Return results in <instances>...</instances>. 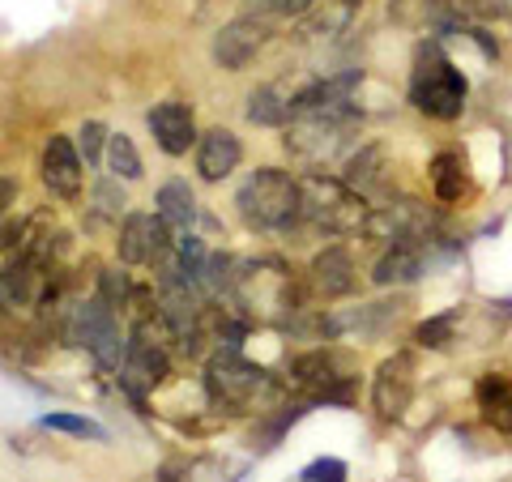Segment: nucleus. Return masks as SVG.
Masks as SVG:
<instances>
[{
  "label": "nucleus",
  "mask_w": 512,
  "mask_h": 482,
  "mask_svg": "<svg viewBox=\"0 0 512 482\" xmlns=\"http://www.w3.org/2000/svg\"><path fill=\"white\" fill-rule=\"evenodd\" d=\"M235 205L248 227L282 231V227H291V222H299V214H303V188L295 175H286L278 167H261L239 184Z\"/></svg>",
  "instance_id": "nucleus-1"
},
{
  "label": "nucleus",
  "mask_w": 512,
  "mask_h": 482,
  "mask_svg": "<svg viewBox=\"0 0 512 482\" xmlns=\"http://www.w3.org/2000/svg\"><path fill=\"white\" fill-rule=\"evenodd\" d=\"M466 94V73L440 52V43H423L410 73V103L431 120H457L466 111Z\"/></svg>",
  "instance_id": "nucleus-2"
},
{
  "label": "nucleus",
  "mask_w": 512,
  "mask_h": 482,
  "mask_svg": "<svg viewBox=\"0 0 512 482\" xmlns=\"http://www.w3.org/2000/svg\"><path fill=\"white\" fill-rule=\"evenodd\" d=\"M303 188V214L312 227H320L325 235H350V231H363L367 222V201L363 192H355L346 180H325V175H308L299 180Z\"/></svg>",
  "instance_id": "nucleus-3"
},
{
  "label": "nucleus",
  "mask_w": 512,
  "mask_h": 482,
  "mask_svg": "<svg viewBox=\"0 0 512 482\" xmlns=\"http://www.w3.org/2000/svg\"><path fill=\"white\" fill-rule=\"evenodd\" d=\"M355 133H359V116L350 111V103L329 111H308V116H295L286 150L303 158V163H329Z\"/></svg>",
  "instance_id": "nucleus-4"
},
{
  "label": "nucleus",
  "mask_w": 512,
  "mask_h": 482,
  "mask_svg": "<svg viewBox=\"0 0 512 482\" xmlns=\"http://www.w3.org/2000/svg\"><path fill=\"white\" fill-rule=\"evenodd\" d=\"M205 389H210V397L227 410H261V401L274 393V380H269L265 367L239 359L235 350H222V355L210 359Z\"/></svg>",
  "instance_id": "nucleus-5"
},
{
  "label": "nucleus",
  "mask_w": 512,
  "mask_h": 482,
  "mask_svg": "<svg viewBox=\"0 0 512 482\" xmlns=\"http://www.w3.org/2000/svg\"><path fill=\"white\" fill-rule=\"evenodd\" d=\"M291 380L303 384V389H312L316 397H325V401H346L350 397V363L329 346L299 355L291 363Z\"/></svg>",
  "instance_id": "nucleus-6"
},
{
  "label": "nucleus",
  "mask_w": 512,
  "mask_h": 482,
  "mask_svg": "<svg viewBox=\"0 0 512 482\" xmlns=\"http://www.w3.org/2000/svg\"><path fill=\"white\" fill-rule=\"evenodd\" d=\"M363 235L384 239V244H402V239H423L431 235V214L419 201H389L376 205L363 222Z\"/></svg>",
  "instance_id": "nucleus-7"
},
{
  "label": "nucleus",
  "mask_w": 512,
  "mask_h": 482,
  "mask_svg": "<svg viewBox=\"0 0 512 482\" xmlns=\"http://www.w3.org/2000/svg\"><path fill=\"white\" fill-rule=\"evenodd\" d=\"M171 231L163 227L158 214H128L124 227H120V261L124 265H150V261H163L171 252Z\"/></svg>",
  "instance_id": "nucleus-8"
},
{
  "label": "nucleus",
  "mask_w": 512,
  "mask_h": 482,
  "mask_svg": "<svg viewBox=\"0 0 512 482\" xmlns=\"http://www.w3.org/2000/svg\"><path fill=\"white\" fill-rule=\"evenodd\" d=\"M265 39H269V26L261 18H235L214 35V60L227 73H244L256 60V52L265 47Z\"/></svg>",
  "instance_id": "nucleus-9"
},
{
  "label": "nucleus",
  "mask_w": 512,
  "mask_h": 482,
  "mask_svg": "<svg viewBox=\"0 0 512 482\" xmlns=\"http://www.w3.org/2000/svg\"><path fill=\"white\" fill-rule=\"evenodd\" d=\"M440 239L436 231L423 235V239H402V244H389V252L376 261V273L372 278L380 286H402V282H419L423 273L431 269V248H436Z\"/></svg>",
  "instance_id": "nucleus-10"
},
{
  "label": "nucleus",
  "mask_w": 512,
  "mask_h": 482,
  "mask_svg": "<svg viewBox=\"0 0 512 482\" xmlns=\"http://www.w3.org/2000/svg\"><path fill=\"white\" fill-rule=\"evenodd\" d=\"M414 397V359L410 355H393L380 363V372L372 380V406L380 419H402L410 410Z\"/></svg>",
  "instance_id": "nucleus-11"
},
{
  "label": "nucleus",
  "mask_w": 512,
  "mask_h": 482,
  "mask_svg": "<svg viewBox=\"0 0 512 482\" xmlns=\"http://www.w3.org/2000/svg\"><path fill=\"white\" fill-rule=\"evenodd\" d=\"M43 184L52 188V197L73 201L82 192V154L69 137H52L43 150Z\"/></svg>",
  "instance_id": "nucleus-12"
},
{
  "label": "nucleus",
  "mask_w": 512,
  "mask_h": 482,
  "mask_svg": "<svg viewBox=\"0 0 512 482\" xmlns=\"http://www.w3.org/2000/svg\"><path fill=\"white\" fill-rule=\"evenodd\" d=\"M150 133L158 141V150L171 154V158H180L188 154L192 146H197V120H192V111L184 103H158L150 111Z\"/></svg>",
  "instance_id": "nucleus-13"
},
{
  "label": "nucleus",
  "mask_w": 512,
  "mask_h": 482,
  "mask_svg": "<svg viewBox=\"0 0 512 482\" xmlns=\"http://www.w3.org/2000/svg\"><path fill=\"white\" fill-rule=\"evenodd\" d=\"M167 350L150 342V333H141L128 342V355H124V384L128 389H154V384L167 380Z\"/></svg>",
  "instance_id": "nucleus-14"
},
{
  "label": "nucleus",
  "mask_w": 512,
  "mask_h": 482,
  "mask_svg": "<svg viewBox=\"0 0 512 482\" xmlns=\"http://www.w3.org/2000/svg\"><path fill=\"white\" fill-rule=\"evenodd\" d=\"M239 158H244V146H239V137L231 128H210L201 141H197V171L201 180H227V175L239 167Z\"/></svg>",
  "instance_id": "nucleus-15"
},
{
  "label": "nucleus",
  "mask_w": 512,
  "mask_h": 482,
  "mask_svg": "<svg viewBox=\"0 0 512 482\" xmlns=\"http://www.w3.org/2000/svg\"><path fill=\"white\" fill-rule=\"evenodd\" d=\"M312 286L325 299H342L359 286V269H355V256H350L346 248H325L316 252L312 261Z\"/></svg>",
  "instance_id": "nucleus-16"
},
{
  "label": "nucleus",
  "mask_w": 512,
  "mask_h": 482,
  "mask_svg": "<svg viewBox=\"0 0 512 482\" xmlns=\"http://www.w3.org/2000/svg\"><path fill=\"white\" fill-rule=\"evenodd\" d=\"M359 90V73H338V77H320L308 90H299L291 99V116H308V111H329V107H346L350 94Z\"/></svg>",
  "instance_id": "nucleus-17"
},
{
  "label": "nucleus",
  "mask_w": 512,
  "mask_h": 482,
  "mask_svg": "<svg viewBox=\"0 0 512 482\" xmlns=\"http://www.w3.org/2000/svg\"><path fill=\"white\" fill-rule=\"evenodd\" d=\"M158 218H163V227L175 235V239H184L192 235V222H197V201H192V192L184 180H171L158 188Z\"/></svg>",
  "instance_id": "nucleus-18"
},
{
  "label": "nucleus",
  "mask_w": 512,
  "mask_h": 482,
  "mask_svg": "<svg viewBox=\"0 0 512 482\" xmlns=\"http://www.w3.org/2000/svg\"><path fill=\"white\" fill-rule=\"evenodd\" d=\"M474 393H478V406H483L487 423L512 436V380L487 372L483 380H478V389H474Z\"/></svg>",
  "instance_id": "nucleus-19"
},
{
  "label": "nucleus",
  "mask_w": 512,
  "mask_h": 482,
  "mask_svg": "<svg viewBox=\"0 0 512 482\" xmlns=\"http://www.w3.org/2000/svg\"><path fill=\"white\" fill-rule=\"evenodd\" d=\"M431 192H436V201L453 205L470 192V175H466V163H461V154H436L431 158Z\"/></svg>",
  "instance_id": "nucleus-20"
},
{
  "label": "nucleus",
  "mask_w": 512,
  "mask_h": 482,
  "mask_svg": "<svg viewBox=\"0 0 512 482\" xmlns=\"http://www.w3.org/2000/svg\"><path fill=\"white\" fill-rule=\"evenodd\" d=\"M397 26L410 30H427V26H448L453 13H448V0H393L389 5Z\"/></svg>",
  "instance_id": "nucleus-21"
},
{
  "label": "nucleus",
  "mask_w": 512,
  "mask_h": 482,
  "mask_svg": "<svg viewBox=\"0 0 512 482\" xmlns=\"http://www.w3.org/2000/svg\"><path fill=\"white\" fill-rule=\"evenodd\" d=\"M342 180L355 188V192H372L384 184V150L380 146H363L359 154H350L346 163V175Z\"/></svg>",
  "instance_id": "nucleus-22"
},
{
  "label": "nucleus",
  "mask_w": 512,
  "mask_h": 482,
  "mask_svg": "<svg viewBox=\"0 0 512 482\" xmlns=\"http://www.w3.org/2000/svg\"><path fill=\"white\" fill-rule=\"evenodd\" d=\"M291 116V99H282L278 90H252L248 94V120L252 124H265V128H278Z\"/></svg>",
  "instance_id": "nucleus-23"
},
{
  "label": "nucleus",
  "mask_w": 512,
  "mask_h": 482,
  "mask_svg": "<svg viewBox=\"0 0 512 482\" xmlns=\"http://www.w3.org/2000/svg\"><path fill=\"white\" fill-rule=\"evenodd\" d=\"M107 167H111L116 180H137V175H141V154H137V146L124 133L107 137Z\"/></svg>",
  "instance_id": "nucleus-24"
},
{
  "label": "nucleus",
  "mask_w": 512,
  "mask_h": 482,
  "mask_svg": "<svg viewBox=\"0 0 512 482\" xmlns=\"http://www.w3.org/2000/svg\"><path fill=\"white\" fill-rule=\"evenodd\" d=\"M43 427L69 431V436H82V440H107V431L94 419H82V414H43Z\"/></svg>",
  "instance_id": "nucleus-25"
},
{
  "label": "nucleus",
  "mask_w": 512,
  "mask_h": 482,
  "mask_svg": "<svg viewBox=\"0 0 512 482\" xmlns=\"http://www.w3.org/2000/svg\"><path fill=\"white\" fill-rule=\"evenodd\" d=\"M453 329H457V316L453 312H444V316H431L419 325V346H431V350H444L448 342H453Z\"/></svg>",
  "instance_id": "nucleus-26"
},
{
  "label": "nucleus",
  "mask_w": 512,
  "mask_h": 482,
  "mask_svg": "<svg viewBox=\"0 0 512 482\" xmlns=\"http://www.w3.org/2000/svg\"><path fill=\"white\" fill-rule=\"evenodd\" d=\"M103 146H107V128L99 120H86L82 133H77V150L86 154V163H99L103 158Z\"/></svg>",
  "instance_id": "nucleus-27"
},
{
  "label": "nucleus",
  "mask_w": 512,
  "mask_h": 482,
  "mask_svg": "<svg viewBox=\"0 0 512 482\" xmlns=\"http://www.w3.org/2000/svg\"><path fill=\"white\" fill-rule=\"evenodd\" d=\"M299 482H346V461H338V457H320V461H312L308 470L299 474Z\"/></svg>",
  "instance_id": "nucleus-28"
},
{
  "label": "nucleus",
  "mask_w": 512,
  "mask_h": 482,
  "mask_svg": "<svg viewBox=\"0 0 512 482\" xmlns=\"http://www.w3.org/2000/svg\"><path fill=\"white\" fill-rule=\"evenodd\" d=\"M461 13H474V18H504V13L512 9L508 0H457Z\"/></svg>",
  "instance_id": "nucleus-29"
},
{
  "label": "nucleus",
  "mask_w": 512,
  "mask_h": 482,
  "mask_svg": "<svg viewBox=\"0 0 512 482\" xmlns=\"http://www.w3.org/2000/svg\"><path fill=\"white\" fill-rule=\"evenodd\" d=\"M316 0H261V13H274V18H299L308 13Z\"/></svg>",
  "instance_id": "nucleus-30"
},
{
  "label": "nucleus",
  "mask_w": 512,
  "mask_h": 482,
  "mask_svg": "<svg viewBox=\"0 0 512 482\" xmlns=\"http://www.w3.org/2000/svg\"><path fill=\"white\" fill-rule=\"evenodd\" d=\"M13 197H18V184H13V180H0V214L9 210V201H13Z\"/></svg>",
  "instance_id": "nucleus-31"
},
{
  "label": "nucleus",
  "mask_w": 512,
  "mask_h": 482,
  "mask_svg": "<svg viewBox=\"0 0 512 482\" xmlns=\"http://www.w3.org/2000/svg\"><path fill=\"white\" fill-rule=\"evenodd\" d=\"M99 201H103V210H116V205H124V197H116V192H111V184L99 188Z\"/></svg>",
  "instance_id": "nucleus-32"
}]
</instances>
